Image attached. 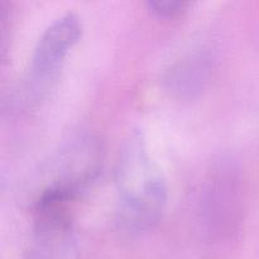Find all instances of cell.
Here are the masks:
<instances>
[{
    "instance_id": "1",
    "label": "cell",
    "mask_w": 259,
    "mask_h": 259,
    "mask_svg": "<svg viewBox=\"0 0 259 259\" xmlns=\"http://www.w3.org/2000/svg\"><path fill=\"white\" fill-rule=\"evenodd\" d=\"M116 222L123 230L141 233L153 228L167 204L166 180L147 148L143 134L133 132L116 161Z\"/></svg>"
},
{
    "instance_id": "2",
    "label": "cell",
    "mask_w": 259,
    "mask_h": 259,
    "mask_svg": "<svg viewBox=\"0 0 259 259\" xmlns=\"http://www.w3.org/2000/svg\"><path fill=\"white\" fill-rule=\"evenodd\" d=\"M81 33L82 23L72 12L56 18L43 30L35 43L29 70L20 88V95L25 103H35L52 90L66 56L78 42Z\"/></svg>"
},
{
    "instance_id": "3",
    "label": "cell",
    "mask_w": 259,
    "mask_h": 259,
    "mask_svg": "<svg viewBox=\"0 0 259 259\" xmlns=\"http://www.w3.org/2000/svg\"><path fill=\"white\" fill-rule=\"evenodd\" d=\"M103 149L93 134H76L66 141L46 164L40 192L76 197L96 179L101 168Z\"/></svg>"
},
{
    "instance_id": "4",
    "label": "cell",
    "mask_w": 259,
    "mask_h": 259,
    "mask_svg": "<svg viewBox=\"0 0 259 259\" xmlns=\"http://www.w3.org/2000/svg\"><path fill=\"white\" fill-rule=\"evenodd\" d=\"M73 201L39 195L33 204V229L24 259H78V239L70 205Z\"/></svg>"
},
{
    "instance_id": "5",
    "label": "cell",
    "mask_w": 259,
    "mask_h": 259,
    "mask_svg": "<svg viewBox=\"0 0 259 259\" xmlns=\"http://www.w3.org/2000/svg\"><path fill=\"white\" fill-rule=\"evenodd\" d=\"M200 214L211 237L227 238L237 233L242 217V179L233 159H220L209 171L202 185Z\"/></svg>"
},
{
    "instance_id": "6",
    "label": "cell",
    "mask_w": 259,
    "mask_h": 259,
    "mask_svg": "<svg viewBox=\"0 0 259 259\" xmlns=\"http://www.w3.org/2000/svg\"><path fill=\"white\" fill-rule=\"evenodd\" d=\"M215 70V56L210 48L189 51L166 70L162 83L177 99H194L210 83Z\"/></svg>"
},
{
    "instance_id": "7",
    "label": "cell",
    "mask_w": 259,
    "mask_h": 259,
    "mask_svg": "<svg viewBox=\"0 0 259 259\" xmlns=\"http://www.w3.org/2000/svg\"><path fill=\"white\" fill-rule=\"evenodd\" d=\"M147 5L151 13L157 17L175 18L186 9L189 3L181 0H149Z\"/></svg>"
}]
</instances>
